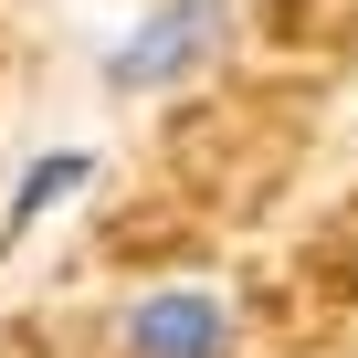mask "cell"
Returning <instances> with one entry per match:
<instances>
[{
	"label": "cell",
	"mask_w": 358,
	"mask_h": 358,
	"mask_svg": "<svg viewBox=\"0 0 358 358\" xmlns=\"http://www.w3.org/2000/svg\"><path fill=\"white\" fill-rule=\"evenodd\" d=\"M232 32V0H158V11H137V32L106 53V95H158L179 74H201Z\"/></svg>",
	"instance_id": "6da1fadb"
},
{
	"label": "cell",
	"mask_w": 358,
	"mask_h": 358,
	"mask_svg": "<svg viewBox=\"0 0 358 358\" xmlns=\"http://www.w3.org/2000/svg\"><path fill=\"white\" fill-rule=\"evenodd\" d=\"M232 348V306L201 285H158L127 306V358H222Z\"/></svg>",
	"instance_id": "7a4b0ae2"
},
{
	"label": "cell",
	"mask_w": 358,
	"mask_h": 358,
	"mask_svg": "<svg viewBox=\"0 0 358 358\" xmlns=\"http://www.w3.org/2000/svg\"><path fill=\"white\" fill-rule=\"evenodd\" d=\"M85 179H95V158H85V148H53V158H32V169L11 179V211H0V253H11L22 232H43V222H53V211L85 190Z\"/></svg>",
	"instance_id": "3957f363"
}]
</instances>
